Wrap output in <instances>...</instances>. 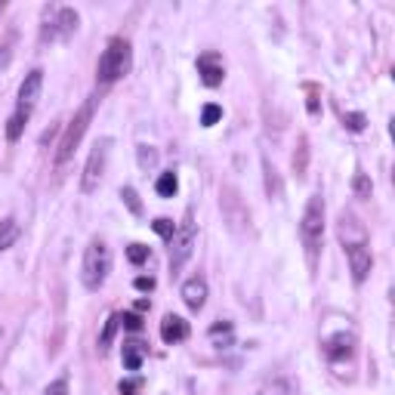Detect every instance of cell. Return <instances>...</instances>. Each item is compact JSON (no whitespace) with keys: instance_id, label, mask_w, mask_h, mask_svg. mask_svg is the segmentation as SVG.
Here are the masks:
<instances>
[{"instance_id":"obj_1","label":"cell","mask_w":395,"mask_h":395,"mask_svg":"<svg viewBox=\"0 0 395 395\" xmlns=\"http://www.w3.org/2000/svg\"><path fill=\"white\" fill-rule=\"evenodd\" d=\"M300 238H302V247H306L309 266L315 269L321 253V241H325V198H321V192H315L306 201V210H302V220H300Z\"/></svg>"},{"instance_id":"obj_2","label":"cell","mask_w":395,"mask_h":395,"mask_svg":"<svg viewBox=\"0 0 395 395\" xmlns=\"http://www.w3.org/2000/svg\"><path fill=\"white\" fill-rule=\"evenodd\" d=\"M130 68H133V47H130L127 37H111L108 44H105L102 56H99V65H96V77L99 84H115L121 81L124 75H130Z\"/></svg>"},{"instance_id":"obj_3","label":"cell","mask_w":395,"mask_h":395,"mask_svg":"<svg viewBox=\"0 0 395 395\" xmlns=\"http://www.w3.org/2000/svg\"><path fill=\"white\" fill-rule=\"evenodd\" d=\"M93 111H96V96H90L87 102L75 111V117L68 121V127H65L62 139H59V148H56V164H59V167L75 157V151H77V146H81L87 127H90V121H93Z\"/></svg>"},{"instance_id":"obj_4","label":"cell","mask_w":395,"mask_h":395,"mask_svg":"<svg viewBox=\"0 0 395 395\" xmlns=\"http://www.w3.org/2000/svg\"><path fill=\"white\" fill-rule=\"evenodd\" d=\"M111 272V250L105 244L102 238H93L84 250V262H81V281L87 291H99V287L105 285V278H108Z\"/></svg>"},{"instance_id":"obj_5","label":"cell","mask_w":395,"mask_h":395,"mask_svg":"<svg viewBox=\"0 0 395 395\" xmlns=\"http://www.w3.org/2000/svg\"><path fill=\"white\" fill-rule=\"evenodd\" d=\"M195 238H198V232H195V213H192V210H186L180 229H176L173 238H170V272H173V275H180L182 266L192 260Z\"/></svg>"},{"instance_id":"obj_6","label":"cell","mask_w":395,"mask_h":395,"mask_svg":"<svg viewBox=\"0 0 395 395\" xmlns=\"http://www.w3.org/2000/svg\"><path fill=\"white\" fill-rule=\"evenodd\" d=\"M108 151H111V139L102 136V139L93 146L90 151L87 164H84V176H81V192L84 195H93L102 182V173H105V164H108Z\"/></svg>"},{"instance_id":"obj_7","label":"cell","mask_w":395,"mask_h":395,"mask_svg":"<svg viewBox=\"0 0 395 395\" xmlns=\"http://www.w3.org/2000/svg\"><path fill=\"white\" fill-rule=\"evenodd\" d=\"M77 25H81V16L71 6H59L44 25V41H68L77 31Z\"/></svg>"},{"instance_id":"obj_8","label":"cell","mask_w":395,"mask_h":395,"mask_svg":"<svg viewBox=\"0 0 395 395\" xmlns=\"http://www.w3.org/2000/svg\"><path fill=\"white\" fill-rule=\"evenodd\" d=\"M41 90H44V71L35 68L25 75V81L19 84V105H16V115L28 121L31 111H35L37 99H41Z\"/></svg>"},{"instance_id":"obj_9","label":"cell","mask_w":395,"mask_h":395,"mask_svg":"<svg viewBox=\"0 0 395 395\" xmlns=\"http://www.w3.org/2000/svg\"><path fill=\"white\" fill-rule=\"evenodd\" d=\"M337 238H340V244H343V250L367 244V229H365V222L352 213V210H343V213H340V220H337Z\"/></svg>"},{"instance_id":"obj_10","label":"cell","mask_w":395,"mask_h":395,"mask_svg":"<svg viewBox=\"0 0 395 395\" xmlns=\"http://www.w3.org/2000/svg\"><path fill=\"white\" fill-rule=\"evenodd\" d=\"M346 260H349V272H352V281H355V285H365L367 275H371V269H374L371 247H367V244L349 247V250H346Z\"/></svg>"},{"instance_id":"obj_11","label":"cell","mask_w":395,"mask_h":395,"mask_svg":"<svg viewBox=\"0 0 395 395\" xmlns=\"http://www.w3.org/2000/svg\"><path fill=\"white\" fill-rule=\"evenodd\" d=\"M198 75H201V81L207 84V87H220L222 77H226L222 59L216 56V52H204V56H198Z\"/></svg>"},{"instance_id":"obj_12","label":"cell","mask_w":395,"mask_h":395,"mask_svg":"<svg viewBox=\"0 0 395 395\" xmlns=\"http://www.w3.org/2000/svg\"><path fill=\"white\" fill-rule=\"evenodd\" d=\"M321 349H325V355L331 361H343L355 352V334H349V331L334 334V337H327L325 343H321Z\"/></svg>"},{"instance_id":"obj_13","label":"cell","mask_w":395,"mask_h":395,"mask_svg":"<svg viewBox=\"0 0 395 395\" xmlns=\"http://www.w3.org/2000/svg\"><path fill=\"white\" fill-rule=\"evenodd\" d=\"M182 302H186L192 312H201L204 302H207V281L201 275H192V278L182 285Z\"/></svg>"},{"instance_id":"obj_14","label":"cell","mask_w":395,"mask_h":395,"mask_svg":"<svg viewBox=\"0 0 395 395\" xmlns=\"http://www.w3.org/2000/svg\"><path fill=\"white\" fill-rule=\"evenodd\" d=\"M189 337V321L186 318H180V315H164V321H161V340L167 346H173V343H182V340Z\"/></svg>"},{"instance_id":"obj_15","label":"cell","mask_w":395,"mask_h":395,"mask_svg":"<svg viewBox=\"0 0 395 395\" xmlns=\"http://www.w3.org/2000/svg\"><path fill=\"white\" fill-rule=\"evenodd\" d=\"M146 355H148V346L139 343V340H130V343H124V367H127V371H139Z\"/></svg>"},{"instance_id":"obj_16","label":"cell","mask_w":395,"mask_h":395,"mask_svg":"<svg viewBox=\"0 0 395 395\" xmlns=\"http://www.w3.org/2000/svg\"><path fill=\"white\" fill-rule=\"evenodd\" d=\"M19 222L12 220V216H6V220H0V250H10L12 244L19 241Z\"/></svg>"},{"instance_id":"obj_17","label":"cell","mask_w":395,"mask_h":395,"mask_svg":"<svg viewBox=\"0 0 395 395\" xmlns=\"http://www.w3.org/2000/svg\"><path fill=\"white\" fill-rule=\"evenodd\" d=\"M262 173H266V195H269V198H275V201H278V198H281V192H285V189H281L278 170H275L272 164H269V157H262Z\"/></svg>"},{"instance_id":"obj_18","label":"cell","mask_w":395,"mask_h":395,"mask_svg":"<svg viewBox=\"0 0 395 395\" xmlns=\"http://www.w3.org/2000/svg\"><path fill=\"white\" fill-rule=\"evenodd\" d=\"M117 327H121V315L115 312V315H108V321H105L102 334H99V352H108V346H111V340H115Z\"/></svg>"},{"instance_id":"obj_19","label":"cell","mask_w":395,"mask_h":395,"mask_svg":"<svg viewBox=\"0 0 395 395\" xmlns=\"http://www.w3.org/2000/svg\"><path fill=\"white\" fill-rule=\"evenodd\" d=\"M176 189H180V180H176V173H173V170H167V173H161V176H157V182H155V192L161 195V198H173V195H176Z\"/></svg>"},{"instance_id":"obj_20","label":"cell","mask_w":395,"mask_h":395,"mask_svg":"<svg viewBox=\"0 0 395 395\" xmlns=\"http://www.w3.org/2000/svg\"><path fill=\"white\" fill-rule=\"evenodd\" d=\"M306 161H309V142H306V136H300V148L293 151V173L296 176H306Z\"/></svg>"},{"instance_id":"obj_21","label":"cell","mask_w":395,"mask_h":395,"mask_svg":"<svg viewBox=\"0 0 395 395\" xmlns=\"http://www.w3.org/2000/svg\"><path fill=\"white\" fill-rule=\"evenodd\" d=\"M25 124H28V121H25V117H19L16 111H12L10 121H6V139H10V142H19V139H22Z\"/></svg>"},{"instance_id":"obj_22","label":"cell","mask_w":395,"mask_h":395,"mask_svg":"<svg viewBox=\"0 0 395 395\" xmlns=\"http://www.w3.org/2000/svg\"><path fill=\"white\" fill-rule=\"evenodd\" d=\"M136 161H139L142 170H155V167H157V148L139 146V148H136Z\"/></svg>"},{"instance_id":"obj_23","label":"cell","mask_w":395,"mask_h":395,"mask_svg":"<svg viewBox=\"0 0 395 395\" xmlns=\"http://www.w3.org/2000/svg\"><path fill=\"white\" fill-rule=\"evenodd\" d=\"M121 198H124V204H127L130 213H133V216H142V201H139V195H136L133 186H124V189H121Z\"/></svg>"},{"instance_id":"obj_24","label":"cell","mask_w":395,"mask_h":395,"mask_svg":"<svg viewBox=\"0 0 395 395\" xmlns=\"http://www.w3.org/2000/svg\"><path fill=\"white\" fill-rule=\"evenodd\" d=\"M352 192H355V198H361V201H367V198H371V192H374L371 180H367L365 173H355V180H352Z\"/></svg>"},{"instance_id":"obj_25","label":"cell","mask_w":395,"mask_h":395,"mask_svg":"<svg viewBox=\"0 0 395 395\" xmlns=\"http://www.w3.org/2000/svg\"><path fill=\"white\" fill-rule=\"evenodd\" d=\"M343 124H346V130H352V133H361V130L367 127V117L361 115V111H349V115H343Z\"/></svg>"},{"instance_id":"obj_26","label":"cell","mask_w":395,"mask_h":395,"mask_svg":"<svg viewBox=\"0 0 395 395\" xmlns=\"http://www.w3.org/2000/svg\"><path fill=\"white\" fill-rule=\"evenodd\" d=\"M151 229H155L157 235H161V238H173V232H176V226H173V220H167V216H157L155 222H151Z\"/></svg>"},{"instance_id":"obj_27","label":"cell","mask_w":395,"mask_h":395,"mask_svg":"<svg viewBox=\"0 0 395 395\" xmlns=\"http://www.w3.org/2000/svg\"><path fill=\"white\" fill-rule=\"evenodd\" d=\"M222 117V108L216 102H210V105H204V111H201V124L204 127H213L216 121H220Z\"/></svg>"},{"instance_id":"obj_28","label":"cell","mask_w":395,"mask_h":395,"mask_svg":"<svg viewBox=\"0 0 395 395\" xmlns=\"http://www.w3.org/2000/svg\"><path fill=\"white\" fill-rule=\"evenodd\" d=\"M222 337V343H232V325H229V321H222V325H213V327H210V340H213V343H216V340H220Z\"/></svg>"},{"instance_id":"obj_29","label":"cell","mask_w":395,"mask_h":395,"mask_svg":"<svg viewBox=\"0 0 395 395\" xmlns=\"http://www.w3.org/2000/svg\"><path fill=\"white\" fill-rule=\"evenodd\" d=\"M127 260L133 262V266H142V262L148 260V247L146 244H130L127 247Z\"/></svg>"},{"instance_id":"obj_30","label":"cell","mask_w":395,"mask_h":395,"mask_svg":"<svg viewBox=\"0 0 395 395\" xmlns=\"http://www.w3.org/2000/svg\"><path fill=\"white\" fill-rule=\"evenodd\" d=\"M266 395H296V386L291 383V380H275Z\"/></svg>"},{"instance_id":"obj_31","label":"cell","mask_w":395,"mask_h":395,"mask_svg":"<svg viewBox=\"0 0 395 395\" xmlns=\"http://www.w3.org/2000/svg\"><path fill=\"white\" fill-rule=\"evenodd\" d=\"M117 315H121V325L127 331H142V318L136 312H117Z\"/></svg>"},{"instance_id":"obj_32","label":"cell","mask_w":395,"mask_h":395,"mask_svg":"<svg viewBox=\"0 0 395 395\" xmlns=\"http://www.w3.org/2000/svg\"><path fill=\"white\" fill-rule=\"evenodd\" d=\"M139 389H142V380L139 377L121 380V386H117V392H121V395H139Z\"/></svg>"},{"instance_id":"obj_33","label":"cell","mask_w":395,"mask_h":395,"mask_svg":"<svg viewBox=\"0 0 395 395\" xmlns=\"http://www.w3.org/2000/svg\"><path fill=\"white\" fill-rule=\"evenodd\" d=\"M44 395H68V383H65V380H56V383L47 386V392Z\"/></svg>"},{"instance_id":"obj_34","label":"cell","mask_w":395,"mask_h":395,"mask_svg":"<svg viewBox=\"0 0 395 395\" xmlns=\"http://www.w3.org/2000/svg\"><path fill=\"white\" fill-rule=\"evenodd\" d=\"M133 285H136V291H151V287H155V278H146V275H139Z\"/></svg>"}]
</instances>
